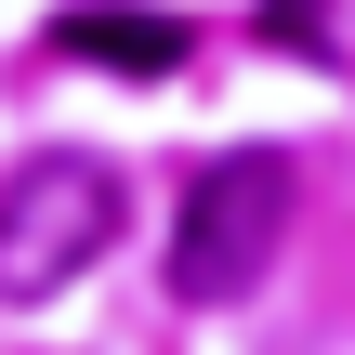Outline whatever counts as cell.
I'll return each mask as SVG.
<instances>
[{
    "label": "cell",
    "instance_id": "cell-1",
    "mask_svg": "<svg viewBox=\"0 0 355 355\" xmlns=\"http://www.w3.org/2000/svg\"><path fill=\"white\" fill-rule=\"evenodd\" d=\"M132 198L92 145H40L0 171V303H66L105 250H119Z\"/></svg>",
    "mask_w": 355,
    "mask_h": 355
},
{
    "label": "cell",
    "instance_id": "cell-2",
    "mask_svg": "<svg viewBox=\"0 0 355 355\" xmlns=\"http://www.w3.org/2000/svg\"><path fill=\"white\" fill-rule=\"evenodd\" d=\"M277 224H290V158L277 145H224L171 198V303H237L277 263Z\"/></svg>",
    "mask_w": 355,
    "mask_h": 355
},
{
    "label": "cell",
    "instance_id": "cell-3",
    "mask_svg": "<svg viewBox=\"0 0 355 355\" xmlns=\"http://www.w3.org/2000/svg\"><path fill=\"white\" fill-rule=\"evenodd\" d=\"M53 53H92V66H132V79H171L198 40H184V13H66L53 26Z\"/></svg>",
    "mask_w": 355,
    "mask_h": 355
},
{
    "label": "cell",
    "instance_id": "cell-4",
    "mask_svg": "<svg viewBox=\"0 0 355 355\" xmlns=\"http://www.w3.org/2000/svg\"><path fill=\"white\" fill-rule=\"evenodd\" d=\"M263 40H290V53H329V0H263Z\"/></svg>",
    "mask_w": 355,
    "mask_h": 355
}]
</instances>
